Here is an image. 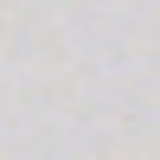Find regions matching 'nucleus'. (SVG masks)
<instances>
[]
</instances>
